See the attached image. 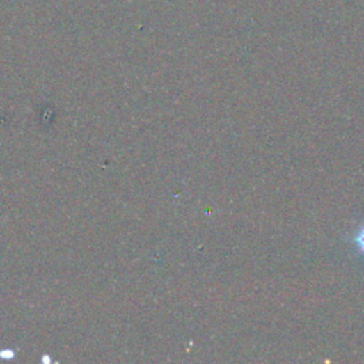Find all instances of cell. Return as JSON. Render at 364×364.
I'll list each match as a JSON object with an SVG mask.
<instances>
[{"label":"cell","mask_w":364,"mask_h":364,"mask_svg":"<svg viewBox=\"0 0 364 364\" xmlns=\"http://www.w3.org/2000/svg\"><path fill=\"white\" fill-rule=\"evenodd\" d=\"M351 242H353V245L356 246L357 253H358L361 258H364V225H361V226L358 228L357 232L353 235Z\"/></svg>","instance_id":"6da1fadb"}]
</instances>
